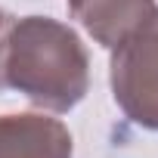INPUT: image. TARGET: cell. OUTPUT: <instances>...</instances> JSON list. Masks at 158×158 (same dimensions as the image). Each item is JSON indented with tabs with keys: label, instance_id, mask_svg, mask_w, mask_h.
Returning a JSON list of instances; mask_svg holds the SVG:
<instances>
[{
	"label": "cell",
	"instance_id": "3957f363",
	"mask_svg": "<svg viewBox=\"0 0 158 158\" xmlns=\"http://www.w3.org/2000/svg\"><path fill=\"white\" fill-rule=\"evenodd\" d=\"M0 158H71V133L59 118L0 115Z\"/></svg>",
	"mask_w": 158,
	"mask_h": 158
},
{
	"label": "cell",
	"instance_id": "6da1fadb",
	"mask_svg": "<svg viewBox=\"0 0 158 158\" xmlns=\"http://www.w3.org/2000/svg\"><path fill=\"white\" fill-rule=\"evenodd\" d=\"M19 90L47 112H71L87 96L90 59L68 25L47 16H25L0 37V90Z\"/></svg>",
	"mask_w": 158,
	"mask_h": 158
},
{
	"label": "cell",
	"instance_id": "7a4b0ae2",
	"mask_svg": "<svg viewBox=\"0 0 158 158\" xmlns=\"http://www.w3.org/2000/svg\"><path fill=\"white\" fill-rule=\"evenodd\" d=\"M112 96L133 124L158 130V10L112 47Z\"/></svg>",
	"mask_w": 158,
	"mask_h": 158
},
{
	"label": "cell",
	"instance_id": "5b68a950",
	"mask_svg": "<svg viewBox=\"0 0 158 158\" xmlns=\"http://www.w3.org/2000/svg\"><path fill=\"white\" fill-rule=\"evenodd\" d=\"M3 31H6V16L0 13V37H3Z\"/></svg>",
	"mask_w": 158,
	"mask_h": 158
},
{
	"label": "cell",
	"instance_id": "277c9868",
	"mask_svg": "<svg viewBox=\"0 0 158 158\" xmlns=\"http://www.w3.org/2000/svg\"><path fill=\"white\" fill-rule=\"evenodd\" d=\"M68 10L96 44L112 50L130 31H136L158 6L155 0H68Z\"/></svg>",
	"mask_w": 158,
	"mask_h": 158
}]
</instances>
